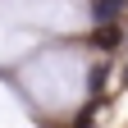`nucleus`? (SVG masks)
Masks as SVG:
<instances>
[{
    "label": "nucleus",
    "instance_id": "1",
    "mask_svg": "<svg viewBox=\"0 0 128 128\" xmlns=\"http://www.w3.org/2000/svg\"><path fill=\"white\" fill-rule=\"evenodd\" d=\"M119 5H124V0H96V18H101V23H110V14H119Z\"/></svg>",
    "mask_w": 128,
    "mask_h": 128
},
{
    "label": "nucleus",
    "instance_id": "2",
    "mask_svg": "<svg viewBox=\"0 0 128 128\" xmlns=\"http://www.w3.org/2000/svg\"><path fill=\"white\" fill-rule=\"evenodd\" d=\"M124 82H128V69H124Z\"/></svg>",
    "mask_w": 128,
    "mask_h": 128
}]
</instances>
